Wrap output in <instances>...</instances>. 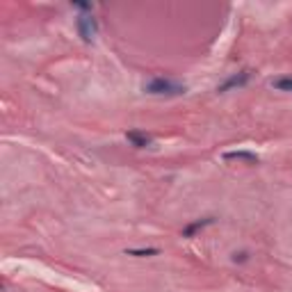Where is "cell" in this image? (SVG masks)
Returning a JSON list of instances; mask_svg holds the SVG:
<instances>
[{"mask_svg": "<svg viewBox=\"0 0 292 292\" xmlns=\"http://www.w3.org/2000/svg\"><path fill=\"white\" fill-rule=\"evenodd\" d=\"M247 80H249V71H242L240 76H233V78H229L224 84H219V87H217V91H219V94H224V91L233 89V87H242V84H247Z\"/></svg>", "mask_w": 292, "mask_h": 292, "instance_id": "3", "label": "cell"}, {"mask_svg": "<svg viewBox=\"0 0 292 292\" xmlns=\"http://www.w3.org/2000/svg\"><path fill=\"white\" fill-rule=\"evenodd\" d=\"M271 87L278 91H292V78H276L271 80Z\"/></svg>", "mask_w": 292, "mask_h": 292, "instance_id": "7", "label": "cell"}, {"mask_svg": "<svg viewBox=\"0 0 292 292\" xmlns=\"http://www.w3.org/2000/svg\"><path fill=\"white\" fill-rule=\"evenodd\" d=\"M224 158H226V160H247V162H251V165L258 162V155L249 153V151H230V153H226Z\"/></svg>", "mask_w": 292, "mask_h": 292, "instance_id": "6", "label": "cell"}, {"mask_svg": "<svg viewBox=\"0 0 292 292\" xmlns=\"http://www.w3.org/2000/svg\"><path fill=\"white\" fill-rule=\"evenodd\" d=\"M146 94H153V96H181L185 94V84L174 83L169 78H153L151 83L144 84Z\"/></svg>", "mask_w": 292, "mask_h": 292, "instance_id": "1", "label": "cell"}, {"mask_svg": "<svg viewBox=\"0 0 292 292\" xmlns=\"http://www.w3.org/2000/svg\"><path fill=\"white\" fill-rule=\"evenodd\" d=\"M125 139H128L132 146H137V148H146V146H151V142H153V139L148 137L146 132H139V130L125 132Z\"/></svg>", "mask_w": 292, "mask_h": 292, "instance_id": "4", "label": "cell"}, {"mask_svg": "<svg viewBox=\"0 0 292 292\" xmlns=\"http://www.w3.org/2000/svg\"><path fill=\"white\" fill-rule=\"evenodd\" d=\"M128 256H155V253H160L158 249H130V251H125Z\"/></svg>", "mask_w": 292, "mask_h": 292, "instance_id": "8", "label": "cell"}, {"mask_svg": "<svg viewBox=\"0 0 292 292\" xmlns=\"http://www.w3.org/2000/svg\"><path fill=\"white\" fill-rule=\"evenodd\" d=\"M78 35L83 37V42L84 43H91L94 42V37H96V21H94V16L91 14H83V16H78Z\"/></svg>", "mask_w": 292, "mask_h": 292, "instance_id": "2", "label": "cell"}, {"mask_svg": "<svg viewBox=\"0 0 292 292\" xmlns=\"http://www.w3.org/2000/svg\"><path fill=\"white\" fill-rule=\"evenodd\" d=\"M215 222V217H206V219H199V222H192L188 224L185 229H183V237H194V233H199V230H203L206 226H210V224Z\"/></svg>", "mask_w": 292, "mask_h": 292, "instance_id": "5", "label": "cell"}]
</instances>
